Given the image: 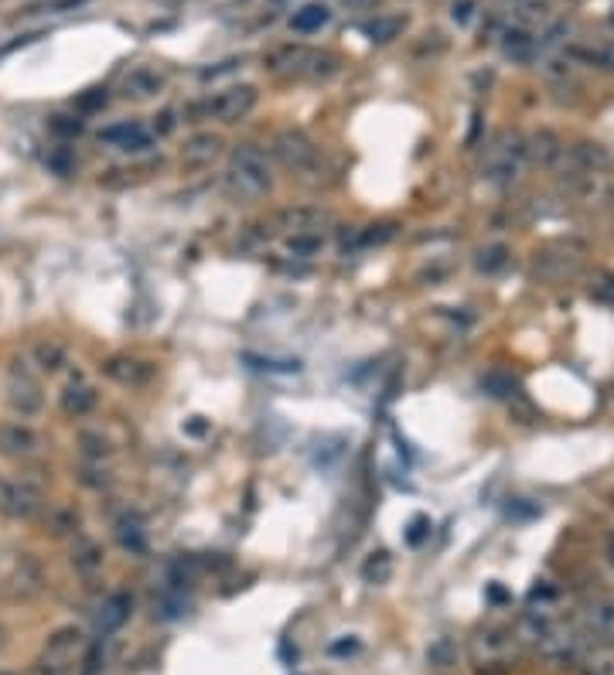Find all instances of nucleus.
I'll return each instance as SVG.
<instances>
[{"mask_svg": "<svg viewBox=\"0 0 614 675\" xmlns=\"http://www.w3.org/2000/svg\"><path fill=\"white\" fill-rule=\"evenodd\" d=\"M222 188L232 202H260L273 188V168L267 150L256 144H239L229 157V168L222 174Z\"/></svg>", "mask_w": 614, "mask_h": 675, "instance_id": "1", "label": "nucleus"}, {"mask_svg": "<svg viewBox=\"0 0 614 675\" xmlns=\"http://www.w3.org/2000/svg\"><path fill=\"white\" fill-rule=\"evenodd\" d=\"M93 672V648L82 631L62 628L45 641L38 655V675H89Z\"/></svg>", "mask_w": 614, "mask_h": 675, "instance_id": "2", "label": "nucleus"}, {"mask_svg": "<svg viewBox=\"0 0 614 675\" xmlns=\"http://www.w3.org/2000/svg\"><path fill=\"white\" fill-rule=\"evenodd\" d=\"M273 72L297 75V79H328L338 72V58L328 52H311V48H284L273 55Z\"/></svg>", "mask_w": 614, "mask_h": 675, "instance_id": "3", "label": "nucleus"}, {"mask_svg": "<svg viewBox=\"0 0 614 675\" xmlns=\"http://www.w3.org/2000/svg\"><path fill=\"white\" fill-rule=\"evenodd\" d=\"M256 99H260L256 86H229V89H222V93L209 96L202 106H195L192 116L202 113V116H209V120L236 123V120H243V116L253 113Z\"/></svg>", "mask_w": 614, "mask_h": 675, "instance_id": "4", "label": "nucleus"}, {"mask_svg": "<svg viewBox=\"0 0 614 675\" xmlns=\"http://www.w3.org/2000/svg\"><path fill=\"white\" fill-rule=\"evenodd\" d=\"M7 406H11L18 416H24V420L38 416L41 406H45L41 382L35 379V372H31L24 362H14L11 369H7Z\"/></svg>", "mask_w": 614, "mask_h": 675, "instance_id": "5", "label": "nucleus"}, {"mask_svg": "<svg viewBox=\"0 0 614 675\" xmlns=\"http://www.w3.org/2000/svg\"><path fill=\"white\" fill-rule=\"evenodd\" d=\"M273 150H277L280 164H284L287 171H294L297 178L318 174V168H321V150L314 147L301 130L277 133V140H273Z\"/></svg>", "mask_w": 614, "mask_h": 675, "instance_id": "6", "label": "nucleus"}, {"mask_svg": "<svg viewBox=\"0 0 614 675\" xmlns=\"http://www.w3.org/2000/svg\"><path fill=\"white\" fill-rule=\"evenodd\" d=\"M0 512L11 522H28L41 512V488L24 478L0 481Z\"/></svg>", "mask_w": 614, "mask_h": 675, "instance_id": "7", "label": "nucleus"}, {"mask_svg": "<svg viewBox=\"0 0 614 675\" xmlns=\"http://www.w3.org/2000/svg\"><path fill=\"white\" fill-rule=\"evenodd\" d=\"M99 140L110 144V147L130 150V154H140V150H147L154 144V133L130 120V123H113V127H106L103 133H99Z\"/></svg>", "mask_w": 614, "mask_h": 675, "instance_id": "8", "label": "nucleus"}, {"mask_svg": "<svg viewBox=\"0 0 614 675\" xmlns=\"http://www.w3.org/2000/svg\"><path fill=\"white\" fill-rule=\"evenodd\" d=\"M38 450V433L28 423H0V454L4 457H31Z\"/></svg>", "mask_w": 614, "mask_h": 675, "instance_id": "9", "label": "nucleus"}, {"mask_svg": "<svg viewBox=\"0 0 614 675\" xmlns=\"http://www.w3.org/2000/svg\"><path fill=\"white\" fill-rule=\"evenodd\" d=\"M130 607H134V600L127 594H110L103 600V604L96 607V631L99 635H113V631H120L123 624L130 618Z\"/></svg>", "mask_w": 614, "mask_h": 675, "instance_id": "10", "label": "nucleus"}, {"mask_svg": "<svg viewBox=\"0 0 614 675\" xmlns=\"http://www.w3.org/2000/svg\"><path fill=\"white\" fill-rule=\"evenodd\" d=\"M219 154H222V137H215V133H195V137L185 140V147H181V164H185V168H209Z\"/></svg>", "mask_w": 614, "mask_h": 675, "instance_id": "11", "label": "nucleus"}, {"mask_svg": "<svg viewBox=\"0 0 614 675\" xmlns=\"http://www.w3.org/2000/svg\"><path fill=\"white\" fill-rule=\"evenodd\" d=\"M72 566H76V573H79V577H86V580L99 577V573H103V566H106L103 546H99L96 539H89V536H76V543H72Z\"/></svg>", "mask_w": 614, "mask_h": 675, "instance_id": "12", "label": "nucleus"}, {"mask_svg": "<svg viewBox=\"0 0 614 675\" xmlns=\"http://www.w3.org/2000/svg\"><path fill=\"white\" fill-rule=\"evenodd\" d=\"M41 590V570L38 563L31 560V556H21L18 563H14L11 577H7V594H11L14 600H24V597H35Z\"/></svg>", "mask_w": 614, "mask_h": 675, "instance_id": "13", "label": "nucleus"}, {"mask_svg": "<svg viewBox=\"0 0 614 675\" xmlns=\"http://www.w3.org/2000/svg\"><path fill=\"white\" fill-rule=\"evenodd\" d=\"M164 89V75L157 69H147V65H137L123 75V96L127 99H151Z\"/></svg>", "mask_w": 614, "mask_h": 675, "instance_id": "14", "label": "nucleus"}, {"mask_svg": "<svg viewBox=\"0 0 614 675\" xmlns=\"http://www.w3.org/2000/svg\"><path fill=\"white\" fill-rule=\"evenodd\" d=\"M96 403H99V393L82 379H72L62 393V410L69 416H89L96 410Z\"/></svg>", "mask_w": 614, "mask_h": 675, "instance_id": "15", "label": "nucleus"}, {"mask_svg": "<svg viewBox=\"0 0 614 675\" xmlns=\"http://www.w3.org/2000/svg\"><path fill=\"white\" fill-rule=\"evenodd\" d=\"M106 375L123 382V386H140V382L151 379V369L144 362H134V358H110L106 362Z\"/></svg>", "mask_w": 614, "mask_h": 675, "instance_id": "16", "label": "nucleus"}, {"mask_svg": "<svg viewBox=\"0 0 614 675\" xmlns=\"http://www.w3.org/2000/svg\"><path fill=\"white\" fill-rule=\"evenodd\" d=\"M328 21H331V11L325 4H304L301 11H294L290 28H294L297 35H314V31H321Z\"/></svg>", "mask_w": 614, "mask_h": 675, "instance_id": "17", "label": "nucleus"}, {"mask_svg": "<svg viewBox=\"0 0 614 675\" xmlns=\"http://www.w3.org/2000/svg\"><path fill=\"white\" fill-rule=\"evenodd\" d=\"M116 536H120V546L127 549V553H134V556L147 553V536H144V529H140V522L123 519L120 525H116Z\"/></svg>", "mask_w": 614, "mask_h": 675, "instance_id": "18", "label": "nucleus"}, {"mask_svg": "<svg viewBox=\"0 0 614 675\" xmlns=\"http://www.w3.org/2000/svg\"><path fill=\"white\" fill-rule=\"evenodd\" d=\"M35 365L41 372H58L65 365V348L58 341H38L35 345Z\"/></svg>", "mask_w": 614, "mask_h": 675, "instance_id": "19", "label": "nucleus"}, {"mask_svg": "<svg viewBox=\"0 0 614 675\" xmlns=\"http://www.w3.org/2000/svg\"><path fill=\"white\" fill-rule=\"evenodd\" d=\"M362 577L369 583H386L393 577V556L386 553V549H379V553H372L369 560L362 566Z\"/></svg>", "mask_w": 614, "mask_h": 675, "instance_id": "20", "label": "nucleus"}, {"mask_svg": "<svg viewBox=\"0 0 614 675\" xmlns=\"http://www.w3.org/2000/svg\"><path fill=\"white\" fill-rule=\"evenodd\" d=\"M79 447H82V454L89 457V461H103V457H110V440L103 437V433H79Z\"/></svg>", "mask_w": 614, "mask_h": 675, "instance_id": "21", "label": "nucleus"}, {"mask_svg": "<svg viewBox=\"0 0 614 675\" xmlns=\"http://www.w3.org/2000/svg\"><path fill=\"white\" fill-rule=\"evenodd\" d=\"M403 31V18H376L372 24H365V35L372 41H393Z\"/></svg>", "mask_w": 614, "mask_h": 675, "instance_id": "22", "label": "nucleus"}, {"mask_svg": "<svg viewBox=\"0 0 614 675\" xmlns=\"http://www.w3.org/2000/svg\"><path fill=\"white\" fill-rule=\"evenodd\" d=\"M72 529H79V515L76 512H58L55 519H52V532H55V536H65V532H72Z\"/></svg>", "mask_w": 614, "mask_h": 675, "instance_id": "23", "label": "nucleus"}, {"mask_svg": "<svg viewBox=\"0 0 614 675\" xmlns=\"http://www.w3.org/2000/svg\"><path fill=\"white\" fill-rule=\"evenodd\" d=\"M52 130H58V133H79L82 123L79 120L69 123V116H52Z\"/></svg>", "mask_w": 614, "mask_h": 675, "instance_id": "24", "label": "nucleus"}, {"mask_svg": "<svg viewBox=\"0 0 614 675\" xmlns=\"http://www.w3.org/2000/svg\"><path fill=\"white\" fill-rule=\"evenodd\" d=\"M103 103H106V93H103V89H93V96L79 99V110H99Z\"/></svg>", "mask_w": 614, "mask_h": 675, "instance_id": "25", "label": "nucleus"}, {"mask_svg": "<svg viewBox=\"0 0 614 675\" xmlns=\"http://www.w3.org/2000/svg\"><path fill=\"white\" fill-rule=\"evenodd\" d=\"M427 536V519H413V525H410V532H406V539H410L413 546L420 543V539Z\"/></svg>", "mask_w": 614, "mask_h": 675, "instance_id": "26", "label": "nucleus"}, {"mask_svg": "<svg viewBox=\"0 0 614 675\" xmlns=\"http://www.w3.org/2000/svg\"><path fill=\"white\" fill-rule=\"evenodd\" d=\"M342 4H348V7H355V11H369V7H376L379 0H342Z\"/></svg>", "mask_w": 614, "mask_h": 675, "instance_id": "27", "label": "nucleus"}, {"mask_svg": "<svg viewBox=\"0 0 614 675\" xmlns=\"http://www.w3.org/2000/svg\"><path fill=\"white\" fill-rule=\"evenodd\" d=\"M0 675H7V672H0Z\"/></svg>", "mask_w": 614, "mask_h": 675, "instance_id": "28", "label": "nucleus"}]
</instances>
